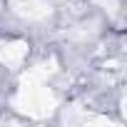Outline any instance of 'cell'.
I'll list each match as a JSON object with an SVG mask.
<instances>
[{"label":"cell","instance_id":"obj_1","mask_svg":"<svg viewBox=\"0 0 127 127\" xmlns=\"http://www.w3.org/2000/svg\"><path fill=\"white\" fill-rule=\"evenodd\" d=\"M25 55H28V45H25V42H13V45H5V50H3V62L13 67V65H18Z\"/></svg>","mask_w":127,"mask_h":127}]
</instances>
